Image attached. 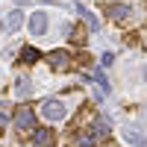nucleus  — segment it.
<instances>
[{
  "label": "nucleus",
  "mask_w": 147,
  "mask_h": 147,
  "mask_svg": "<svg viewBox=\"0 0 147 147\" xmlns=\"http://www.w3.org/2000/svg\"><path fill=\"white\" fill-rule=\"evenodd\" d=\"M41 118H47V121H62L65 118V106L59 103V100H44L41 103Z\"/></svg>",
  "instance_id": "nucleus-1"
},
{
  "label": "nucleus",
  "mask_w": 147,
  "mask_h": 147,
  "mask_svg": "<svg viewBox=\"0 0 147 147\" xmlns=\"http://www.w3.org/2000/svg\"><path fill=\"white\" fill-rule=\"evenodd\" d=\"M15 124H18V129H21V132L35 127V115H32V109H30V106H21L18 112H15Z\"/></svg>",
  "instance_id": "nucleus-2"
},
{
  "label": "nucleus",
  "mask_w": 147,
  "mask_h": 147,
  "mask_svg": "<svg viewBox=\"0 0 147 147\" xmlns=\"http://www.w3.org/2000/svg\"><path fill=\"white\" fill-rule=\"evenodd\" d=\"M30 32L32 35H44L47 32V15L44 12H35V15L30 18Z\"/></svg>",
  "instance_id": "nucleus-3"
},
{
  "label": "nucleus",
  "mask_w": 147,
  "mask_h": 147,
  "mask_svg": "<svg viewBox=\"0 0 147 147\" xmlns=\"http://www.w3.org/2000/svg\"><path fill=\"white\" fill-rule=\"evenodd\" d=\"M21 24H24V12H9V15L3 18V32H15L18 27H21Z\"/></svg>",
  "instance_id": "nucleus-4"
},
{
  "label": "nucleus",
  "mask_w": 147,
  "mask_h": 147,
  "mask_svg": "<svg viewBox=\"0 0 147 147\" xmlns=\"http://www.w3.org/2000/svg\"><path fill=\"white\" fill-rule=\"evenodd\" d=\"M47 62H50L56 71H65V65L71 62V56H68V50H53L50 56H47Z\"/></svg>",
  "instance_id": "nucleus-5"
},
{
  "label": "nucleus",
  "mask_w": 147,
  "mask_h": 147,
  "mask_svg": "<svg viewBox=\"0 0 147 147\" xmlns=\"http://www.w3.org/2000/svg\"><path fill=\"white\" fill-rule=\"evenodd\" d=\"M77 12H80V15H82V21H85V24H88V30H94V32H97V30H100V21H97V15H91V12H88V9H85L82 3H77Z\"/></svg>",
  "instance_id": "nucleus-6"
},
{
  "label": "nucleus",
  "mask_w": 147,
  "mask_h": 147,
  "mask_svg": "<svg viewBox=\"0 0 147 147\" xmlns=\"http://www.w3.org/2000/svg\"><path fill=\"white\" fill-rule=\"evenodd\" d=\"M91 136H94V138H109V124H106V118H97L94 124H91Z\"/></svg>",
  "instance_id": "nucleus-7"
},
{
  "label": "nucleus",
  "mask_w": 147,
  "mask_h": 147,
  "mask_svg": "<svg viewBox=\"0 0 147 147\" xmlns=\"http://www.w3.org/2000/svg\"><path fill=\"white\" fill-rule=\"evenodd\" d=\"M32 141L41 144V147H50V144H53V132H50V129H35V132H32Z\"/></svg>",
  "instance_id": "nucleus-8"
},
{
  "label": "nucleus",
  "mask_w": 147,
  "mask_h": 147,
  "mask_svg": "<svg viewBox=\"0 0 147 147\" xmlns=\"http://www.w3.org/2000/svg\"><path fill=\"white\" fill-rule=\"evenodd\" d=\"M85 80H91V82H97V85H100V91H103V94H109V91H112V88H109V80L103 77V71H94L91 77H85Z\"/></svg>",
  "instance_id": "nucleus-9"
},
{
  "label": "nucleus",
  "mask_w": 147,
  "mask_h": 147,
  "mask_svg": "<svg viewBox=\"0 0 147 147\" xmlns=\"http://www.w3.org/2000/svg\"><path fill=\"white\" fill-rule=\"evenodd\" d=\"M124 138L132 144V147H147V141H144V136H138V132H132V129H124Z\"/></svg>",
  "instance_id": "nucleus-10"
},
{
  "label": "nucleus",
  "mask_w": 147,
  "mask_h": 147,
  "mask_svg": "<svg viewBox=\"0 0 147 147\" xmlns=\"http://www.w3.org/2000/svg\"><path fill=\"white\" fill-rule=\"evenodd\" d=\"M38 56H41V53L35 50V47H24V53H21V59H24V62H30V65L38 62Z\"/></svg>",
  "instance_id": "nucleus-11"
},
{
  "label": "nucleus",
  "mask_w": 147,
  "mask_h": 147,
  "mask_svg": "<svg viewBox=\"0 0 147 147\" xmlns=\"http://www.w3.org/2000/svg\"><path fill=\"white\" fill-rule=\"evenodd\" d=\"M109 15L118 21V18H127V15H129V9H127V6H112V9H109Z\"/></svg>",
  "instance_id": "nucleus-12"
},
{
  "label": "nucleus",
  "mask_w": 147,
  "mask_h": 147,
  "mask_svg": "<svg viewBox=\"0 0 147 147\" xmlns=\"http://www.w3.org/2000/svg\"><path fill=\"white\" fill-rule=\"evenodd\" d=\"M18 94H21V97H27V94H30V80H27V77H21V80H18Z\"/></svg>",
  "instance_id": "nucleus-13"
},
{
  "label": "nucleus",
  "mask_w": 147,
  "mask_h": 147,
  "mask_svg": "<svg viewBox=\"0 0 147 147\" xmlns=\"http://www.w3.org/2000/svg\"><path fill=\"white\" fill-rule=\"evenodd\" d=\"M80 147H94V136H80Z\"/></svg>",
  "instance_id": "nucleus-14"
},
{
  "label": "nucleus",
  "mask_w": 147,
  "mask_h": 147,
  "mask_svg": "<svg viewBox=\"0 0 147 147\" xmlns=\"http://www.w3.org/2000/svg\"><path fill=\"white\" fill-rule=\"evenodd\" d=\"M115 62V53H103V65H112Z\"/></svg>",
  "instance_id": "nucleus-15"
},
{
  "label": "nucleus",
  "mask_w": 147,
  "mask_h": 147,
  "mask_svg": "<svg viewBox=\"0 0 147 147\" xmlns=\"http://www.w3.org/2000/svg\"><path fill=\"white\" fill-rule=\"evenodd\" d=\"M6 124H9V115L3 112V109H0V127H6Z\"/></svg>",
  "instance_id": "nucleus-16"
},
{
  "label": "nucleus",
  "mask_w": 147,
  "mask_h": 147,
  "mask_svg": "<svg viewBox=\"0 0 147 147\" xmlns=\"http://www.w3.org/2000/svg\"><path fill=\"white\" fill-rule=\"evenodd\" d=\"M15 3H27V0H15Z\"/></svg>",
  "instance_id": "nucleus-17"
}]
</instances>
